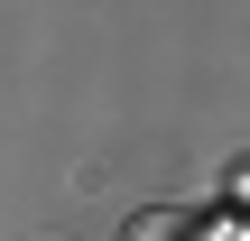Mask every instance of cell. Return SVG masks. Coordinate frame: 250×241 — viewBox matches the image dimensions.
Returning <instances> with one entry per match:
<instances>
[{
    "mask_svg": "<svg viewBox=\"0 0 250 241\" xmlns=\"http://www.w3.org/2000/svg\"><path fill=\"white\" fill-rule=\"evenodd\" d=\"M130 241H186V232H176V214H139V223H130Z\"/></svg>",
    "mask_w": 250,
    "mask_h": 241,
    "instance_id": "6da1fadb",
    "label": "cell"
}]
</instances>
